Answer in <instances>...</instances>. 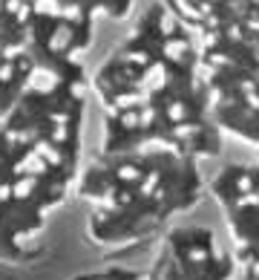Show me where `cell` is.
<instances>
[{
	"label": "cell",
	"mask_w": 259,
	"mask_h": 280,
	"mask_svg": "<svg viewBox=\"0 0 259 280\" xmlns=\"http://www.w3.org/2000/svg\"><path fill=\"white\" fill-rule=\"evenodd\" d=\"M92 17L67 0L41 6L0 43V243L20 249L61 199L75 159L78 52Z\"/></svg>",
	"instance_id": "obj_1"
},
{
	"label": "cell",
	"mask_w": 259,
	"mask_h": 280,
	"mask_svg": "<svg viewBox=\"0 0 259 280\" xmlns=\"http://www.w3.org/2000/svg\"><path fill=\"white\" fill-rule=\"evenodd\" d=\"M41 0H0V43L29 23Z\"/></svg>",
	"instance_id": "obj_2"
}]
</instances>
